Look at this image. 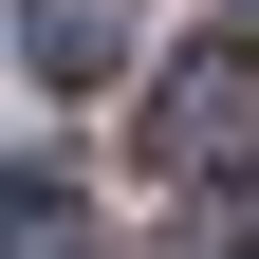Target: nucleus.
Segmentation results:
<instances>
[{"instance_id": "3", "label": "nucleus", "mask_w": 259, "mask_h": 259, "mask_svg": "<svg viewBox=\"0 0 259 259\" xmlns=\"http://www.w3.org/2000/svg\"><path fill=\"white\" fill-rule=\"evenodd\" d=\"M167 259H259V241H222V222H204V241H167Z\"/></svg>"}, {"instance_id": "2", "label": "nucleus", "mask_w": 259, "mask_h": 259, "mask_svg": "<svg viewBox=\"0 0 259 259\" xmlns=\"http://www.w3.org/2000/svg\"><path fill=\"white\" fill-rule=\"evenodd\" d=\"M19 56H37L56 93H111L130 74V0H19Z\"/></svg>"}, {"instance_id": "1", "label": "nucleus", "mask_w": 259, "mask_h": 259, "mask_svg": "<svg viewBox=\"0 0 259 259\" xmlns=\"http://www.w3.org/2000/svg\"><path fill=\"white\" fill-rule=\"evenodd\" d=\"M148 167H167V185H241V167H259V56H241V37L167 56V93H148Z\"/></svg>"}]
</instances>
